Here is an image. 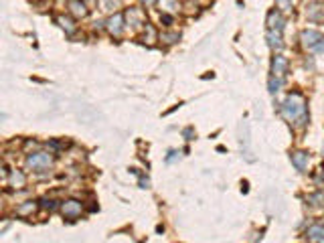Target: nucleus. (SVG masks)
<instances>
[{
	"mask_svg": "<svg viewBox=\"0 0 324 243\" xmlns=\"http://www.w3.org/2000/svg\"><path fill=\"white\" fill-rule=\"evenodd\" d=\"M282 115L290 122L294 128H302L308 122V107H306V97L298 91H292L286 101L282 103Z\"/></svg>",
	"mask_w": 324,
	"mask_h": 243,
	"instance_id": "obj_1",
	"label": "nucleus"
},
{
	"mask_svg": "<svg viewBox=\"0 0 324 243\" xmlns=\"http://www.w3.org/2000/svg\"><path fill=\"white\" fill-rule=\"evenodd\" d=\"M300 41L306 51H314V53L324 51V35L320 31H302Z\"/></svg>",
	"mask_w": 324,
	"mask_h": 243,
	"instance_id": "obj_2",
	"label": "nucleus"
},
{
	"mask_svg": "<svg viewBox=\"0 0 324 243\" xmlns=\"http://www.w3.org/2000/svg\"><path fill=\"white\" fill-rule=\"evenodd\" d=\"M53 164V156L49 152H33L27 158V168L31 170H47Z\"/></svg>",
	"mask_w": 324,
	"mask_h": 243,
	"instance_id": "obj_3",
	"label": "nucleus"
},
{
	"mask_svg": "<svg viewBox=\"0 0 324 243\" xmlns=\"http://www.w3.org/2000/svg\"><path fill=\"white\" fill-rule=\"evenodd\" d=\"M61 213H63V217H67V219H77V217L83 213V205H81L79 201H75V199L63 201V203H61Z\"/></svg>",
	"mask_w": 324,
	"mask_h": 243,
	"instance_id": "obj_4",
	"label": "nucleus"
},
{
	"mask_svg": "<svg viewBox=\"0 0 324 243\" xmlns=\"http://www.w3.org/2000/svg\"><path fill=\"white\" fill-rule=\"evenodd\" d=\"M306 17L312 23H324V3L322 0H314L306 9Z\"/></svg>",
	"mask_w": 324,
	"mask_h": 243,
	"instance_id": "obj_5",
	"label": "nucleus"
},
{
	"mask_svg": "<svg viewBox=\"0 0 324 243\" xmlns=\"http://www.w3.org/2000/svg\"><path fill=\"white\" fill-rule=\"evenodd\" d=\"M105 29H107V33H110L112 37H120L122 31H124V15H120V13L112 15V17L107 19V23H105Z\"/></svg>",
	"mask_w": 324,
	"mask_h": 243,
	"instance_id": "obj_6",
	"label": "nucleus"
},
{
	"mask_svg": "<svg viewBox=\"0 0 324 243\" xmlns=\"http://www.w3.org/2000/svg\"><path fill=\"white\" fill-rule=\"evenodd\" d=\"M284 25H286V21H284L282 11H269V15H267V31H278V33H282V31H284Z\"/></svg>",
	"mask_w": 324,
	"mask_h": 243,
	"instance_id": "obj_7",
	"label": "nucleus"
},
{
	"mask_svg": "<svg viewBox=\"0 0 324 243\" xmlns=\"http://www.w3.org/2000/svg\"><path fill=\"white\" fill-rule=\"evenodd\" d=\"M126 19H128V23L132 25V27H146L148 23H146V15L140 11V9H136V7H132V9H128V13H126Z\"/></svg>",
	"mask_w": 324,
	"mask_h": 243,
	"instance_id": "obj_8",
	"label": "nucleus"
},
{
	"mask_svg": "<svg viewBox=\"0 0 324 243\" xmlns=\"http://www.w3.org/2000/svg\"><path fill=\"white\" fill-rule=\"evenodd\" d=\"M288 73V59L284 55H276L272 59V75L276 77H284Z\"/></svg>",
	"mask_w": 324,
	"mask_h": 243,
	"instance_id": "obj_9",
	"label": "nucleus"
},
{
	"mask_svg": "<svg viewBox=\"0 0 324 243\" xmlns=\"http://www.w3.org/2000/svg\"><path fill=\"white\" fill-rule=\"evenodd\" d=\"M69 13L75 19H85L89 15V9L83 0H69Z\"/></svg>",
	"mask_w": 324,
	"mask_h": 243,
	"instance_id": "obj_10",
	"label": "nucleus"
},
{
	"mask_svg": "<svg viewBox=\"0 0 324 243\" xmlns=\"http://www.w3.org/2000/svg\"><path fill=\"white\" fill-rule=\"evenodd\" d=\"M25 185H27V176H25V172L23 170H11V174H9V187L11 189H15V191H21V189H25Z\"/></svg>",
	"mask_w": 324,
	"mask_h": 243,
	"instance_id": "obj_11",
	"label": "nucleus"
},
{
	"mask_svg": "<svg viewBox=\"0 0 324 243\" xmlns=\"http://www.w3.org/2000/svg\"><path fill=\"white\" fill-rule=\"evenodd\" d=\"M306 239H308V243H320L324 239V225H320V223L310 225L306 229Z\"/></svg>",
	"mask_w": 324,
	"mask_h": 243,
	"instance_id": "obj_12",
	"label": "nucleus"
},
{
	"mask_svg": "<svg viewBox=\"0 0 324 243\" xmlns=\"http://www.w3.org/2000/svg\"><path fill=\"white\" fill-rule=\"evenodd\" d=\"M292 164L300 170V172H304L306 170V166H308V152H304V150H296V152H292Z\"/></svg>",
	"mask_w": 324,
	"mask_h": 243,
	"instance_id": "obj_13",
	"label": "nucleus"
},
{
	"mask_svg": "<svg viewBox=\"0 0 324 243\" xmlns=\"http://www.w3.org/2000/svg\"><path fill=\"white\" fill-rule=\"evenodd\" d=\"M158 9H160V13L162 15H175V13H179V9H181V5L177 3V0H158Z\"/></svg>",
	"mask_w": 324,
	"mask_h": 243,
	"instance_id": "obj_14",
	"label": "nucleus"
},
{
	"mask_svg": "<svg viewBox=\"0 0 324 243\" xmlns=\"http://www.w3.org/2000/svg\"><path fill=\"white\" fill-rule=\"evenodd\" d=\"M241 148H245V158L251 162L253 154H251V148H249V126L247 124H241Z\"/></svg>",
	"mask_w": 324,
	"mask_h": 243,
	"instance_id": "obj_15",
	"label": "nucleus"
},
{
	"mask_svg": "<svg viewBox=\"0 0 324 243\" xmlns=\"http://www.w3.org/2000/svg\"><path fill=\"white\" fill-rule=\"evenodd\" d=\"M267 45H269L274 51H282V49H284L282 33H278V31H267Z\"/></svg>",
	"mask_w": 324,
	"mask_h": 243,
	"instance_id": "obj_16",
	"label": "nucleus"
},
{
	"mask_svg": "<svg viewBox=\"0 0 324 243\" xmlns=\"http://www.w3.org/2000/svg\"><path fill=\"white\" fill-rule=\"evenodd\" d=\"M57 23H59V27H61L67 35H75L77 27H75V23H73L69 17H57Z\"/></svg>",
	"mask_w": 324,
	"mask_h": 243,
	"instance_id": "obj_17",
	"label": "nucleus"
},
{
	"mask_svg": "<svg viewBox=\"0 0 324 243\" xmlns=\"http://www.w3.org/2000/svg\"><path fill=\"white\" fill-rule=\"evenodd\" d=\"M35 211H37V203H35V201H29V203H25V205H21V207L17 209V215L27 217V215H33Z\"/></svg>",
	"mask_w": 324,
	"mask_h": 243,
	"instance_id": "obj_18",
	"label": "nucleus"
},
{
	"mask_svg": "<svg viewBox=\"0 0 324 243\" xmlns=\"http://www.w3.org/2000/svg\"><path fill=\"white\" fill-rule=\"evenodd\" d=\"M306 201L310 205H314V207H324V191H316L314 195L306 197Z\"/></svg>",
	"mask_w": 324,
	"mask_h": 243,
	"instance_id": "obj_19",
	"label": "nucleus"
},
{
	"mask_svg": "<svg viewBox=\"0 0 324 243\" xmlns=\"http://www.w3.org/2000/svg\"><path fill=\"white\" fill-rule=\"evenodd\" d=\"M158 39L165 43V45H175V43L181 39V35H179V33H162Z\"/></svg>",
	"mask_w": 324,
	"mask_h": 243,
	"instance_id": "obj_20",
	"label": "nucleus"
},
{
	"mask_svg": "<svg viewBox=\"0 0 324 243\" xmlns=\"http://www.w3.org/2000/svg\"><path fill=\"white\" fill-rule=\"evenodd\" d=\"M142 41H144V43H148V45H154V41H156V31H154V27H152V25H146V33H144Z\"/></svg>",
	"mask_w": 324,
	"mask_h": 243,
	"instance_id": "obj_21",
	"label": "nucleus"
},
{
	"mask_svg": "<svg viewBox=\"0 0 324 243\" xmlns=\"http://www.w3.org/2000/svg\"><path fill=\"white\" fill-rule=\"evenodd\" d=\"M267 87H269V93H278V91H280V87H282V77L272 75V77H269V81H267Z\"/></svg>",
	"mask_w": 324,
	"mask_h": 243,
	"instance_id": "obj_22",
	"label": "nucleus"
},
{
	"mask_svg": "<svg viewBox=\"0 0 324 243\" xmlns=\"http://www.w3.org/2000/svg\"><path fill=\"white\" fill-rule=\"evenodd\" d=\"M276 3H278L280 11H290L292 9V0H276Z\"/></svg>",
	"mask_w": 324,
	"mask_h": 243,
	"instance_id": "obj_23",
	"label": "nucleus"
},
{
	"mask_svg": "<svg viewBox=\"0 0 324 243\" xmlns=\"http://www.w3.org/2000/svg\"><path fill=\"white\" fill-rule=\"evenodd\" d=\"M122 3H124V0H105V7L114 11V9H120V7H122Z\"/></svg>",
	"mask_w": 324,
	"mask_h": 243,
	"instance_id": "obj_24",
	"label": "nucleus"
},
{
	"mask_svg": "<svg viewBox=\"0 0 324 243\" xmlns=\"http://www.w3.org/2000/svg\"><path fill=\"white\" fill-rule=\"evenodd\" d=\"M43 207H45V209H55V201H51V199H43Z\"/></svg>",
	"mask_w": 324,
	"mask_h": 243,
	"instance_id": "obj_25",
	"label": "nucleus"
},
{
	"mask_svg": "<svg viewBox=\"0 0 324 243\" xmlns=\"http://www.w3.org/2000/svg\"><path fill=\"white\" fill-rule=\"evenodd\" d=\"M177 158H179V152H175V150H173V152H171V156L167 158V162H175Z\"/></svg>",
	"mask_w": 324,
	"mask_h": 243,
	"instance_id": "obj_26",
	"label": "nucleus"
},
{
	"mask_svg": "<svg viewBox=\"0 0 324 243\" xmlns=\"http://www.w3.org/2000/svg\"><path fill=\"white\" fill-rule=\"evenodd\" d=\"M140 187H142V189H148V187H150V180L142 176V178H140Z\"/></svg>",
	"mask_w": 324,
	"mask_h": 243,
	"instance_id": "obj_27",
	"label": "nucleus"
},
{
	"mask_svg": "<svg viewBox=\"0 0 324 243\" xmlns=\"http://www.w3.org/2000/svg\"><path fill=\"white\" fill-rule=\"evenodd\" d=\"M156 3H158V0H142V5H144V7H154Z\"/></svg>",
	"mask_w": 324,
	"mask_h": 243,
	"instance_id": "obj_28",
	"label": "nucleus"
},
{
	"mask_svg": "<svg viewBox=\"0 0 324 243\" xmlns=\"http://www.w3.org/2000/svg\"><path fill=\"white\" fill-rule=\"evenodd\" d=\"M185 136H187V140H193V130L187 128V130H185Z\"/></svg>",
	"mask_w": 324,
	"mask_h": 243,
	"instance_id": "obj_29",
	"label": "nucleus"
},
{
	"mask_svg": "<svg viewBox=\"0 0 324 243\" xmlns=\"http://www.w3.org/2000/svg\"><path fill=\"white\" fill-rule=\"evenodd\" d=\"M85 5H89V7H93V5H97V0H83Z\"/></svg>",
	"mask_w": 324,
	"mask_h": 243,
	"instance_id": "obj_30",
	"label": "nucleus"
},
{
	"mask_svg": "<svg viewBox=\"0 0 324 243\" xmlns=\"http://www.w3.org/2000/svg\"><path fill=\"white\" fill-rule=\"evenodd\" d=\"M322 154H324V146H322Z\"/></svg>",
	"mask_w": 324,
	"mask_h": 243,
	"instance_id": "obj_31",
	"label": "nucleus"
}]
</instances>
